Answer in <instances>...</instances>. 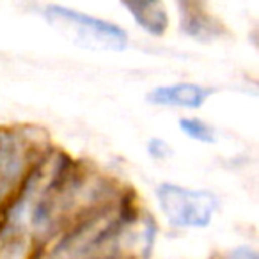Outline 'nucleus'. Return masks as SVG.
I'll list each match as a JSON object with an SVG mask.
<instances>
[{"label": "nucleus", "instance_id": "3", "mask_svg": "<svg viewBox=\"0 0 259 259\" xmlns=\"http://www.w3.org/2000/svg\"><path fill=\"white\" fill-rule=\"evenodd\" d=\"M155 197L167 222L181 229L208 227L219 209V199L211 190L187 188L170 181L156 187Z\"/></svg>", "mask_w": 259, "mask_h": 259}, {"label": "nucleus", "instance_id": "5", "mask_svg": "<svg viewBox=\"0 0 259 259\" xmlns=\"http://www.w3.org/2000/svg\"><path fill=\"white\" fill-rule=\"evenodd\" d=\"M215 87L197 82H172L156 85L146 94V101L160 108H180V110H199L213 94Z\"/></svg>", "mask_w": 259, "mask_h": 259}, {"label": "nucleus", "instance_id": "7", "mask_svg": "<svg viewBox=\"0 0 259 259\" xmlns=\"http://www.w3.org/2000/svg\"><path fill=\"white\" fill-rule=\"evenodd\" d=\"M178 128L187 139L204 146H213L219 141L217 128L208 122L206 119L197 117V115H183L178 119Z\"/></svg>", "mask_w": 259, "mask_h": 259}, {"label": "nucleus", "instance_id": "8", "mask_svg": "<svg viewBox=\"0 0 259 259\" xmlns=\"http://www.w3.org/2000/svg\"><path fill=\"white\" fill-rule=\"evenodd\" d=\"M146 153L153 162H167L172 158L174 149L163 137H151L146 142Z\"/></svg>", "mask_w": 259, "mask_h": 259}, {"label": "nucleus", "instance_id": "4", "mask_svg": "<svg viewBox=\"0 0 259 259\" xmlns=\"http://www.w3.org/2000/svg\"><path fill=\"white\" fill-rule=\"evenodd\" d=\"M178 29L195 43H215L227 36V29L208 11L204 0H178Z\"/></svg>", "mask_w": 259, "mask_h": 259}, {"label": "nucleus", "instance_id": "2", "mask_svg": "<svg viewBox=\"0 0 259 259\" xmlns=\"http://www.w3.org/2000/svg\"><path fill=\"white\" fill-rule=\"evenodd\" d=\"M41 16L52 30L83 50L121 54L130 47V34L124 27L82 9L64 4H47L41 9Z\"/></svg>", "mask_w": 259, "mask_h": 259}, {"label": "nucleus", "instance_id": "6", "mask_svg": "<svg viewBox=\"0 0 259 259\" xmlns=\"http://www.w3.org/2000/svg\"><path fill=\"white\" fill-rule=\"evenodd\" d=\"M132 22L153 39H162L170 29L169 8L163 0H117Z\"/></svg>", "mask_w": 259, "mask_h": 259}, {"label": "nucleus", "instance_id": "1", "mask_svg": "<svg viewBox=\"0 0 259 259\" xmlns=\"http://www.w3.org/2000/svg\"><path fill=\"white\" fill-rule=\"evenodd\" d=\"M54 146L32 124H0V204L13 201L34 167Z\"/></svg>", "mask_w": 259, "mask_h": 259}]
</instances>
